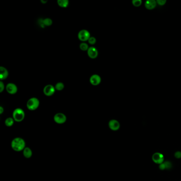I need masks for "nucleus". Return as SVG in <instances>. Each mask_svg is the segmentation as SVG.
<instances>
[{
  "label": "nucleus",
  "instance_id": "obj_1",
  "mask_svg": "<svg viewBox=\"0 0 181 181\" xmlns=\"http://www.w3.org/2000/svg\"><path fill=\"white\" fill-rule=\"evenodd\" d=\"M26 143L23 139L21 138H15L11 142V147L13 150L19 152L24 150L25 148Z\"/></svg>",
  "mask_w": 181,
  "mask_h": 181
},
{
  "label": "nucleus",
  "instance_id": "obj_2",
  "mask_svg": "<svg viewBox=\"0 0 181 181\" xmlns=\"http://www.w3.org/2000/svg\"><path fill=\"white\" fill-rule=\"evenodd\" d=\"M25 114L21 108H16L13 112V118L16 122H20L24 120Z\"/></svg>",
  "mask_w": 181,
  "mask_h": 181
},
{
  "label": "nucleus",
  "instance_id": "obj_3",
  "mask_svg": "<svg viewBox=\"0 0 181 181\" xmlns=\"http://www.w3.org/2000/svg\"><path fill=\"white\" fill-rule=\"evenodd\" d=\"M40 100L37 98H32L28 100L27 103L28 109L30 110H35L39 107Z\"/></svg>",
  "mask_w": 181,
  "mask_h": 181
},
{
  "label": "nucleus",
  "instance_id": "obj_4",
  "mask_svg": "<svg viewBox=\"0 0 181 181\" xmlns=\"http://www.w3.org/2000/svg\"><path fill=\"white\" fill-rule=\"evenodd\" d=\"M90 37V32L87 30H81L78 33V38L82 42L88 40Z\"/></svg>",
  "mask_w": 181,
  "mask_h": 181
},
{
  "label": "nucleus",
  "instance_id": "obj_5",
  "mask_svg": "<svg viewBox=\"0 0 181 181\" xmlns=\"http://www.w3.org/2000/svg\"><path fill=\"white\" fill-rule=\"evenodd\" d=\"M54 120L57 124H63L67 121L66 116L63 113H57L54 117Z\"/></svg>",
  "mask_w": 181,
  "mask_h": 181
},
{
  "label": "nucleus",
  "instance_id": "obj_6",
  "mask_svg": "<svg viewBox=\"0 0 181 181\" xmlns=\"http://www.w3.org/2000/svg\"><path fill=\"white\" fill-rule=\"evenodd\" d=\"M153 160L154 163L157 164H161L163 163H164V157L163 154L159 153H156L154 154L153 156Z\"/></svg>",
  "mask_w": 181,
  "mask_h": 181
},
{
  "label": "nucleus",
  "instance_id": "obj_7",
  "mask_svg": "<svg viewBox=\"0 0 181 181\" xmlns=\"http://www.w3.org/2000/svg\"><path fill=\"white\" fill-rule=\"evenodd\" d=\"M55 87L51 85H48L44 88V93L47 96H51L54 94Z\"/></svg>",
  "mask_w": 181,
  "mask_h": 181
},
{
  "label": "nucleus",
  "instance_id": "obj_8",
  "mask_svg": "<svg viewBox=\"0 0 181 181\" xmlns=\"http://www.w3.org/2000/svg\"><path fill=\"white\" fill-rule=\"evenodd\" d=\"M87 53L91 59H96L98 55V50L94 47H89L87 51Z\"/></svg>",
  "mask_w": 181,
  "mask_h": 181
},
{
  "label": "nucleus",
  "instance_id": "obj_9",
  "mask_svg": "<svg viewBox=\"0 0 181 181\" xmlns=\"http://www.w3.org/2000/svg\"><path fill=\"white\" fill-rule=\"evenodd\" d=\"M6 89L9 94H16L18 91V88L16 86V85L12 83H8L6 87Z\"/></svg>",
  "mask_w": 181,
  "mask_h": 181
},
{
  "label": "nucleus",
  "instance_id": "obj_10",
  "mask_svg": "<svg viewBox=\"0 0 181 181\" xmlns=\"http://www.w3.org/2000/svg\"><path fill=\"white\" fill-rule=\"evenodd\" d=\"M108 126L110 130L113 131H118L120 127V124L117 120H112L109 122Z\"/></svg>",
  "mask_w": 181,
  "mask_h": 181
},
{
  "label": "nucleus",
  "instance_id": "obj_11",
  "mask_svg": "<svg viewBox=\"0 0 181 181\" xmlns=\"http://www.w3.org/2000/svg\"><path fill=\"white\" fill-rule=\"evenodd\" d=\"M101 82V78L97 75H92L90 78V83L93 86H97Z\"/></svg>",
  "mask_w": 181,
  "mask_h": 181
},
{
  "label": "nucleus",
  "instance_id": "obj_12",
  "mask_svg": "<svg viewBox=\"0 0 181 181\" xmlns=\"http://www.w3.org/2000/svg\"><path fill=\"white\" fill-rule=\"evenodd\" d=\"M157 2L154 0H148L145 2V7L148 10H153L156 7Z\"/></svg>",
  "mask_w": 181,
  "mask_h": 181
},
{
  "label": "nucleus",
  "instance_id": "obj_13",
  "mask_svg": "<svg viewBox=\"0 0 181 181\" xmlns=\"http://www.w3.org/2000/svg\"><path fill=\"white\" fill-rule=\"evenodd\" d=\"M0 79L1 80L7 78L9 73L8 71L5 67H0Z\"/></svg>",
  "mask_w": 181,
  "mask_h": 181
},
{
  "label": "nucleus",
  "instance_id": "obj_14",
  "mask_svg": "<svg viewBox=\"0 0 181 181\" xmlns=\"http://www.w3.org/2000/svg\"><path fill=\"white\" fill-rule=\"evenodd\" d=\"M23 155L24 157L26 158H29L31 157L32 155V150L28 147H26L23 150Z\"/></svg>",
  "mask_w": 181,
  "mask_h": 181
},
{
  "label": "nucleus",
  "instance_id": "obj_15",
  "mask_svg": "<svg viewBox=\"0 0 181 181\" xmlns=\"http://www.w3.org/2000/svg\"><path fill=\"white\" fill-rule=\"evenodd\" d=\"M57 3L61 7L66 8L68 6L69 2L68 0H58Z\"/></svg>",
  "mask_w": 181,
  "mask_h": 181
},
{
  "label": "nucleus",
  "instance_id": "obj_16",
  "mask_svg": "<svg viewBox=\"0 0 181 181\" xmlns=\"http://www.w3.org/2000/svg\"><path fill=\"white\" fill-rule=\"evenodd\" d=\"M14 119L11 118H7L5 121V124L8 127H10V126H12L13 124H14Z\"/></svg>",
  "mask_w": 181,
  "mask_h": 181
},
{
  "label": "nucleus",
  "instance_id": "obj_17",
  "mask_svg": "<svg viewBox=\"0 0 181 181\" xmlns=\"http://www.w3.org/2000/svg\"><path fill=\"white\" fill-rule=\"evenodd\" d=\"M64 88V85L63 83H58L55 85V88L56 90L58 91L62 90Z\"/></svg>",
  "mask_w": 181,
  "mask_h": 181
},
{
  "label": "nucleus",
  "instance_id": "obj_18",
  "mask_svg": "<svg viewBox=\"0 0 181 181\" xmlns=\"http://www.w3.org/2000/svg\"><path fill=\"white\" fill-rule=\"evenodd\" d=\"M89 47H88V45L86 43H82L80 45V48L83 51H88Z\"/></svg>",
  "mask_w": 181,
  "mask_h": 181
},
{
  "label": "nucleus",
  "instance_id": "obj_19",
  "mask_svg": "<svg viewBox=\"0 0 181 181\" xmlns=\"http://www.w3.org/2000/svg\"><path fill=\"white\" fill-rule=\"evenodd\" d=\"M43 22L45 26H50L52 24V20L50 18H46L44 19Z\"/></svg>",
  "mask_w": 181,
  "mask_h": 181
},
{
  "label": "nucleus",
  "instance_id": "obj_20",
  "mask_svg": "<svg viewBox=\"0 0 181 181\" xmlns=\"http://www.w3.org/2000/svg\"><path fill=\"white\" fill-rule=\"evenodd\" d=\"M132 4L135 7H138L141 5L142 1L141 0H133L132 1Z\"/></svg>",
  "mask_w": 181,
  "mask_h": 181
},
{
  "label": "nucleus",
  "instance_id": "obj_21",
  "mask_svg": "<svg viewBox=\"0 0 181 181\" xmlns=\"http://www.w3.org/2000/svg\"><path fill=\"white\" fill-rule=\"evenodd\" d=\"M88 41L89 43L91 44V45H94V44L96 43V40L94 37H90Z\"/></svg>",
  "mask_w": 181,
  "mask_h": 181
},
{
  "label": "nucleus",
  "instance_id": "obj_22",
  "mask_svg": "<svg viewBox=\"0 0 181 181\" xmlns=\"http://www.w3.org/2000/svg\"><path fill=\"white\" fill-rule=\"evenodd\" d=\"M164 163L166 169H169L172 167V164L169 161H165Z\"/></svg>",
  "mask_w": 181,
  "mask_h": 181
},
{
  "label": "nucleus",
  "instance_id": "obj_23",
  "mask_svg": "<svg viewBox=\"0 0 181 181\" xmlns=\"http://www.w3.org/2000/svg\"><path fill=\"white\" fill-rule=\"evenodd\" d=\"M156 2L158 5L162 6V5H164L165 4L166 1V0H157Z\"/></svg>",
  "mask_w": 181,
  "mask_h": 181
},
{
  "label": "nucleus",
  "instance_id": "obj_24",
  "mask_svg": "<svg viewBox=\"0 0 181 181\" xmlns=\"http://www.w3.org/2000/svg\"><path fill=\"white\" fill-rule=\"evenodd\" d=\"M4 83H2V81H1L0 82V92H2L4 90Z\"/></svg>",
  "mask_w": 181,
  "mask_h": 181
},
{
  "label": "nucleus",
  "instance_id": "obj_25",
  "mask_svg": "<svg viewBox=\"0 0 181 181\" xmlns=\"http://www.w3.org/2000/svg\"><path fill=\"white\" fill-rule=\"evenodd\" d=\"M175 157L177 158H181V152L180 151H177L175 153Z\"/></svg>",
  "mask_w": 181,
  "mask_h": 181
},
{
  "label": "nucleus",
  "instance_id": "obj_26",
  "mask_svg": "<svg viewBox=\"0 0 181 181\" xmlns=\"http://www.w3.org/2000/svg\"><path fill=\"white\" fill-rule=\"evenodd\" d=\"M43 20L44 19H40L39 21H38L39 24L40 26V27L42 28H44L45 26L44 25V24Z\"/></svg>",
  "mask_w": 181,
  "mask_h": 181
},
{
  "label": "nucleus",
  "instance_id": "obj_27",
  "mask_svg": "<svg viewBox=\"0 0 181 181\" xmlns=\"http://www.w3.org/2000/svg\"><path fill=\"white\" fill-rule=\"evenodd\" d=\"M3 111H4V109H3V107L2 106L0 107V114H2V113H3Z\"/></svg>",
  "mask_w": 181,
  "mask_h": 181
},
{
  "label": "nucleus",
  "instance_id": "obj_28",
  "mask_svg": "<svg viewBox=\"0 0 181 181\" xmlns=\"http://www.w3.org/2000/svg\"><path fill=\"white\" fill-rule=\"evenodd\" d=\"M41 2H42L43 3H47V1H42V0Z\"/></svg>",
  "mask_w": 181,
  "mask_h": 181
}]
</instances>
